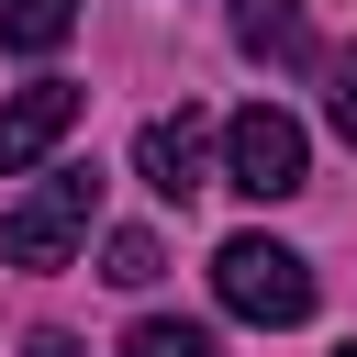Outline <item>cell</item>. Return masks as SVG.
I'll return each instance as SVG.
<instances>
[{
  "instance_id": "1",
  "label": "cell",
  "mask_w": 357,
  "mask_h": 357,
  "mask_svg": "<svg viewBox=\"0 0 357 357\" xmlns=\"http://www.w3.org/2000/svg\"><path fill=\"white\" fill-rule=\"evenodd\" d=\"M212 290H223V312H245V324H268V335L312 324V268H301L279 234H223V245H212Z\"/></svg>"
},
{
  "instance_id": "2",
  "label": "cell",
  "mask_w": 357,
  "mask_h": 357,
  "mask_svg": "<svg viewBox=\"0 0 357 357\" xmlns=\"http://www.w3.org/2000/svg\"><path fill=\"white\" fill-rule=\"evenodd\" d=\"M89 212H100V167H45V178L0 212V257H11V268H67V245L89 234Z\"/></svg>"
},
{
  "instance_id": "3",
  "label": "cell",
  "mask_w": 357,
  "mask_h": 357,
  "mask_svg": "<svg viewBox=\"0 0 357 357\" xmlns=\"http://www.w3.org/2000/svg\"><path fill=\"white\" fill-rule=\"evenodd\" d=\"M223 178H234L245 201H290V190L312 178V145H301V123H290L279 100H245V112L223 123Z\"/></svg>"
},
{
  "instance_id": "4",
  "label": "cell",
  "mask_w": 357,
  "mask_h": 357,
  "mask_svg": "<svg viewBox=\"0 0 357 357\" xmlns=\"http://www.w3.org/2000/svg\"><path fill=\"white\" fill-rule=\"evenodd\" d=\"M134 167H145V190L156 201H201L212 190V123L178 100V112H156L145 134H134Z\"/></svg>"
},
{
  "instance_id": "5",
  "label": "cell",
  "mask_w": 357,
  "mask_h": 357,
  "mask_svg": "<svg viewBox=\"0 0 357 357\" xmlns=\"http://www.w3.org/2000/svg\"><path fill=\"white\" fill-rule=\"evenodd\" d=\"M67 123H78V89H67V78H33V89H11V100H0V178L45 167V156L67 145Z\"/></svg>"
},
{
  "instance_id": "6",
  "label": "cell",
  "mask_w": 357,
  "mask_h": 357,
  "mask_svg": "<svg viewBox=\"0 0 357 357\" xmlns=\"http://www.w3.org/2000/svg\"><path fill=\"white\" fill-rule=\"evenodd\" d=\"M234 45L257 67H312V11L301 0H234Z\"/></svg>"
},
{
  "instance_id": "7",
  "label": "cell",
  "mask_w": 357,
  "mask_h": 357,
  "mask_svg": "<svg viewBox=\"0 0 357 357\" xmlns=\"http://www.w3.org/2000/svg\"><path fill=\"white\" fill-rule=\"evenodd\" d=\"M78 33V0H0V45L11 56H56Z\"/></svg>"
},
{
  "instance_id": "8",
  "label": "cell",
  "mask_w": 357,
  "mask_h": 357,
  "mask_svg": "<svg viewBox=\"0 0 357 357\" xmlns=\"http://www.w3.org/2000/svg\"><path fill=\"white\" fill-rule=\"evenodd\" d=\"M123 357H212V324H178V312H145L123 335Z\"/></svg>"
},
{
  "instance_id": "9",
  "label": "cell",
  "mask_w": 357,
  "mask_h": 357,
  "mask_svg": "<svg viewBox=\"0 0 357 357\" xmlns=\"http://www.w3.org/2000/svg\"><path fill=\"white\" fill-rule=\"evenodd\" d=\"M156 268H167V245H156V234H112V245H100V279H112V290H145Z\"/></svg>"
},
{
  "instance_id": "10",
  "label": "cell",
  "mask_w": 357,
  "mask_h": 357,
  "mask_svg": "<svg viewBox=\"0 0 357 357\" xmlns=\"http://www.w3.org/2000/svg\"><path fill=\"white\" fill-rule=\"evenodd\" d=\"M324 112H335V134H346V145H357V45H346V56H335V89H324Z\"/></svg>"
},
{
  "instance_id": "11",
  "label": "cell",
  "mask_w": 357,
  "mask_h": 357,
  "mask_svg": "<svg viewBox=\"0 0 357 357\" xmlns=\"http://www.w3.org/2000/svg\"><path fill=\"white\" fill-rule=\"evenodd\" d=\"M22 357H78V335H33V346H22Z\"/></svg>"
},
{
  "instance_id": "12",
  "label": "cell",
  "mask_w": 357,
  "mask_h": 357,
  "mask_svg": "<svg viewBox=\"0 0 357 357\" xmlns=\"http://www.w3.org/2000/svg\"><path fill=\"white\" fill-rule=\"evenodd\" d=\"M335 357H357V346H335Z\"/></svg>"
}]
</instances>
